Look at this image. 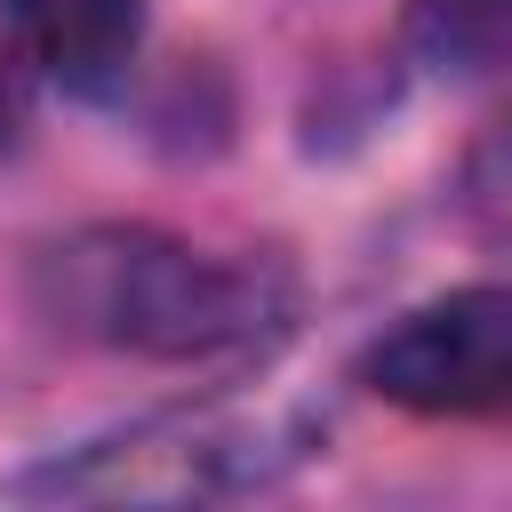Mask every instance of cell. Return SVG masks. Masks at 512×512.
Wrapping results in <instances>:
<instances>
[{"mask_svg": "<svg viewBox=\"0 0 512 512\" xmlns=\"http://www.w3.org/2000/svg\"><path fill=\"white\" fill-rule=\"evenodd\" d=\"M360 384L408 416H488L512 400V288L472 280L416 312H400L368 360Z\"/></svg>", "mask_w": 512, "mask_h": 512, "instance_id": "obj_3", "label": "cell"}, {"mask_svg": "<svg viewBox=\"0 0 512 512\" xmlns=\"http://www.w3.org/2000/svg\"><path fill=\"white\" fill-rule=\"evenodd\" d=\"M40 312L136 360H240L296 312V272L256 248H200L160 224H96L40 256Z\"/></svg>", "mask_w": 512, "mask_h": 512, "instance_id": "obj_1", "label": "cell"}, {"mask_svg": "<svg viewBox=\"0 0 512 512\" xmlns=\"http://www.w3.org/2000/svg\"><path fill=\"white\" fill-rule=\"evenodd\" d=\"M456 200H464V224H472L488 248H512V120L488 128V136L464 152Z\"/></svg>", "mask_w": 512, "mask_h": 512, "instance_id": "obj_6", "label": "cell"}, {"mask_svg": "<svg viewBox=\"0 0 512 512\" xmlns=\"http://www.w3.org/2000/svg\"><path fill=\"white\" fill-rule=\"evenodd\" d=\"M408 48L448 80H496L512 72V0H416Z\"/></svg>", "mask_w": 512, "mask_h": 512, "instance_id": "obj_5", "label": "cell"}, {"mask_svg": "<svg viewBox=\"0 0 512 512\" xmlns=\"http://www.w3.org/2000/svg\"><path fill=\"white\" fill-rule=\"evenodd\" d=\"M24 136V80H16V48H0V160Z\"/></svg>", "mask_w": 512, "mask_h": 512, "instance_id": "obj_7", "label": "cell"}, {"mask_svg": "<svg viewBox=\"0 0 512 512\" xmlns=\"http://www.w3.org/2000/svg\"><path fill=\"white\" fill-rule=\"evenodd\" d=\"M16 56L72 96H112L144 48V0H0Z\"/></svg>", "mask_w": 512, "mask_h": 512, "instance_id": "obj_4", "label": "cell"}, {"mask_svg": "<svg viewBox=\"0 0 512 512\" xmlns=\"http://www.w3.org/2000/svg\"><path fill=\"white\" fill-rule=\"evenodd\" d=\"M296 456H304L296 416L200 400V408H152L136 424L48 448L40 464H24L8 480V496H32V504H216V496L272 488Z\"/></svg>", "mask_w": 512, "mask_h": 512, "instance_id": "obj_2", "label": "cell"}]
</instances>
